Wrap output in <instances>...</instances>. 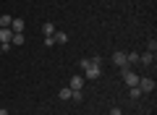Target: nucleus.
Instances as JSON below:
<instances>
[{
	"label": "nucleus",
	"mask_w": 157,
	"mask_h": 115,
	"mask_svg": "<svg viewBox=\"0 0 157 115\" xmlns=\"http://www.w3.org/2000/svg\"><path fill=\"white\" fill-rule=\"evenodd\" d=\"M81 68H84V79H100L102 76V58H84L81 60Z\"/></svg>",
	"instance_id": "f257e3e1"
},
{
	"label": "nucleus",
	"mask_w": 157,
	"mask_h": 115,
	"mask_svg": "<svg viewBox=\"0 0 157 115\" xmlns=\"http://www.w3.org/2000/svg\"><path fill=\"white\" fill-rule=\"evenodd\" d=\"M121 76H123L126 86H139V79H141V76H136V73L131 71V66H123V68H121Z\"/></svg>",
	"instance_id": "f03ea898"
},
{
	"label": "nucleus",
	"mask_w": 157,
	"mask_h": 115,
	"mask_svg": "<svg viewBox=\"0 0 157 115\" xmlns=\"http://www.w3.org/2000/svg\"><path fill=\"white\" fill-rule=\"evenodd\" d=\"M139 89H141V94L155 92V81H152V79H144V76H141V79H139Z\"/></svg>",
	"instance_id": "7ed1b4c3"
},
{
	"label": "nucleus",
	"mask_w": 157,
	"mask_h": 115,
	"mask_svg": "<svg viewBox=\"0 0 157 115\" xmlns=\"http://www.w3.org/2000/svg\"><path fill=\"white\" fill-rule=\"evenodd\" d=\"M113 63H115L118 68H123L126 66V52H121V50H118V52H113V58H110Z\"/></svg>",
	"instance_id": "20e7f679"
},
{
	"label": "nucleus",
	"mask_w": 157,
	"mask_h": 115,
	"mask_svg": "<svg viewBox=\"0 0 157 115\" xmlns=\"http://www.w3.org/2000/svg\"><path fill=\"white\" fill-rule=\"evenodd\" d=\"M68 86L71 89H84V76H71L68 79Z\"/></svg>",
	"instance_id": "39448f33"
},
{
	"label": "nucleus",
	"mask_w": 157,
	"mask_h": 115,
	"mask_svg": "<svg viewBox=\"0 0 157 115\" xmlns=\"http://www.w3.org/2000/svg\"><path fill=\"white\" fill-rule=\"evenodd\" d=\"M11 32L13 34H24V21H21V18H13V21H11Z\"/></svg>",
	"instance_id": "423d86ee"
},
{
	"label": "nucleus",
	"mask_w": 157,
	"mask_h": 115,
	"mask_svg": "<svg viewBox=\"0 0 157 115\" xmlns=\"http://www.w3.org/2000/svg\"><path fill=\"white\" fill-rule=\"evenodd\" d=\"M139 63H141V66H152V63H155V52H144V55H139Z\"/></svg>",
	"instance_id": "0eeeda50"
},
{
	"label": "nucleus",
	"mask_w": 157,
	"mask_h": 115,
	"mask_svg": "<svg viewBox=\"0 0 157 115\" xmlns=\"http://www.w3.org/2000/svg\"><path fill=\"white\" fill-rule=\"evenodd\" d=\"M55 32H58V29H55V24H50V21H47V24H42V34H45V37H52Z\"/></svg>",
	"instance_id": "6e6552de"
},
{
	"label": "nucleus",
	"mask_w": 157,
	"mask_h": 115,
	"mask_svg": "<svg viewBox=\"0 0 157 115\" xmlns=\"http://www.w3.org/2000/svg\"><path fill=\"white\" fill-rule=\"evenodd\" d=\"M52 37H55V44H66V42H68V34H66V32H55Z\"/></svg>",
	"instance_id": "1a4fd4ad"
},
{
	"label": "nucleus",
	"mask_w": 157,
	"mask_h": 115,
	"mask_svg": "<svg viewBox=\"0 0 157 115\" xmlns=\"http://www.w3.org/2000/svg\"><path fill=\"white\" fill-rule=\"evenodd\" d=\"M71 94H73V89H71V86H63L60 92H58V97H60V99H71Z\"/></svg>",
	"instance_id": "9d476101"
},
{
	"label": "nucleus",
	"mask_w": 157,
	"mask_h": 115,
	"mask_svg": "<svg viewBox=\"0 0 157 115\" xmlns=\"http://www.w3.org/2000/svg\"><path fill=\"white\" fill-rule=\"evenodd\" d=\"M13 21V16H0V29H8Z\"/></svg>",
	"instance_id": "9b49d317"
},
{
	"label": "nucleus",
	"mask_w": 157,
	"mask_h": 115,
	"mask_svg": "<svg viewBox=\"0 0 157 115\" xmlns=\"http://www.w3.org/2000/svg\"><path fill=\"white\" fill-rule=\"evenodd\" d=\"M71 99H73V102H81V99H84V92H81V89H73Z\"/></svg>",
	"instance_id": "f8f14e48"
},
{
	"label": "nucleus",
	"mask_w": 157,
	"mask_h": 115,
	"mask_svg": "<svg viewBox=\"0 0 157 115\" xmlns=\"http://www.w3.org/2000/svg\"><path fill=\"white\" fill-rule=\"evenodd\" d=\"M128 94H131L134 99H139V97H141V89H139V86H128Z\"/></svg>",
	"instance_id": "ddd939ff"
},
{
	"label": "nucleus",
	"mask_w": 157,
	"mask_h": 115,
	"mask_svg": "<svg viewBox=\"0 0 157 115\" xmlns=\"http://www.w3.org/2000/svg\"><path fill=\"white\" fill-rule=\"evenodd\" d=\"M155 50H157V39H155V37H152V39H149V42H147V52H155Z\"/></svg>",
	"instance_id": "4468645a"
},
{
	"label": "nucleus",
	"mask_w": 157,
	"mask_h": 115,
	"mask_svg": "<svg viewBox=\"0 0 157 115\" xmlns=\"http://www.w3.org/2000/svg\"><path fill=\"white\" fill-rule=\"evenodd\" d=\"M11 44H24V34H13V39H11Z\"/></svg>",
	"instance_id": "2eb2a0df"
},
{
	"label": "nucleus",
	"mask_w": 157,
	"mask_h": 115,
	"mask_svg": "<svg viewBox=\"0 0 157 115\" xmlns=\"http://www.w3.org/2000/svg\"><path fill=\"white\" fill-rule=\"evenodd\" d=\"M55 44V37H45V47H52Z\"/></svg>",
	"instance_id": "dca6fc26"
},
{
	"label": "nucleus",
	"mask_w": 157,
	"mask_h": 115,
	"mask_svg": "<svg viewBox=\"0 0 157 115\" xmlns=\"http://www.w3.org/2000/svg\"><path fill=\"white\" fill-rule=\"evenodd\" d=\"M107 115H123V110H121V107H110V113H107Z\"/></svg>",
	"instance_id": "f3484780"
},
{
	"label": "nucleus",
	"mask_w": 157,
	"mask_h": 115,
	"mask_svg": "<svg viewBox=\"0 0 157 115\" xmlns=\"http://www.w3.org/2000/svg\"><path fill=\"white\" fill-rule=\"evenodd\" d=\"M0 115H11V113H8V110H6V107H0Z\"/></svg>",
	"instance_id": "a211bd4d"
},
{
	"label": "nucleus",
	"mask_w": 157,
	"mask_h": 115,
	"mask_svg": "<svg viewBox=\"0 0 157 115\" xmlns=\"http://www.w3.org/2000/svg\"><path fill=\"white\" fill-rule=\"evenodd\" d=\"M0 55H3V47H0Z\"/></svg>",
	"instance_id": "6ab92c4d"
}]
</instances>
